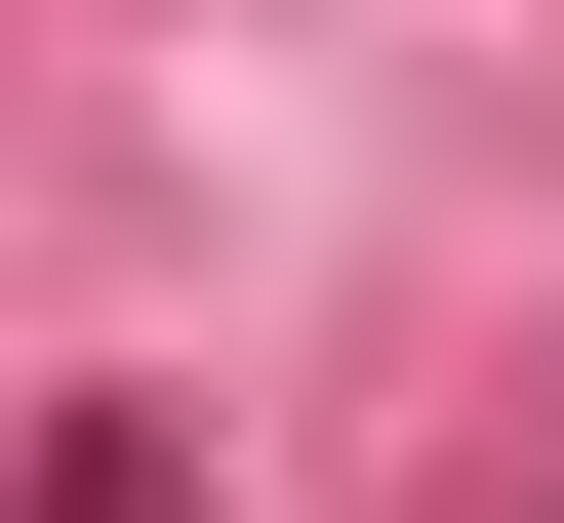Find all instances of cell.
Wrapping results in <instances>:
<instances>
[{"mask_svg":"<svg viewBox=\"0 0 564 523\" xmlns=\"http://www.w3.org/2000/svg\"><path fill=\"white\" fill-rule=\"evenodd\" d=\"M0 523H202V443H162V403H82V443H41Z\"/></svg>","mask_w":564,"mask_h":523,"instance_id":"obj_1","label":"cell"}]
</instances>
